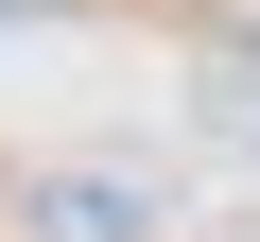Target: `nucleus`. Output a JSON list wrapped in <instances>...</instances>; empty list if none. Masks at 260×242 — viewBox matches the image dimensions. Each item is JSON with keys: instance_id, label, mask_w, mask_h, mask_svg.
Returning a JSON list of instances; mask_svg holds the SVG:
<instances>
[{"instance_id": "nucleus-2", "label": "nucleus", "mask_w": 260, "mask_h": 242, "mask_svg": "<svg viewBox=\"0 0 260 242\" xmlns=\"http://www.w3.org/2000/svg\"><path fill=\"white\" fill-rule=\"evenodd\" d=\"M0 18H35V0H0Z\"/></svg>"}, {"instance_id": "nucleus-1", "label": "nucleus", "mask_w": 260, "mask_h": 242, "mask_svg": "<svg viewBox=\"0 0 260 242\" xmlns=\"http://www.w3.org/2000/svg\"><path fill=\"white\" fill-rule=\"evenodd\" d=\"M18 242H156V208L121 173H18Z\"/></svg>"}]
</instances>
